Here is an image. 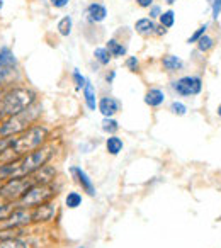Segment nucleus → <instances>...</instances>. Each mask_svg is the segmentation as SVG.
Returning <instances> with one entry per match:
<instances>
[{
  "label": "nucleus",
  "mask_w": 221,
  "mask_h": 248,
  "mask_svg": "<svg viewBox=\"0 0 221 248\" xmlns=\"http://www.w3.org/2000/svg\"><path fill=\"white\" fill-rule=\"evenodd\" d=\"M48 138H49L48 128H45L41 124H34V126L28 128L26 131L14 136L7 153H11L16 160V158H19V156H24V155H28V153L34 152V150L41 148Z\"/></svg>",
  "instance_id": "1"
},
{
  "label": "nucleus",
  "mask_w": 221,
  "mask_h": 248,
  "mask_svg": "<svg viewBox=\"0 0 221 248\" xmlns=\"http://www.w3.org/2000/svg\"><path fill=\"white\" fill-rule=\"evenodd\" d=\"M36 102V92L28 87H14L7 90L0 100V117L16 116Z\"/></svg>",
  "instance_id": "2"
},
{
  "label": "nucleus",
  "mask_w": 221,
  "mask_h": 248,
  "mask_svg": "<svg viewBox=\"0 0 221 248\" xmlns=\"http://www.w3.org/2000/svg\"><path fill=\"white\" fill-rule=\"evenodd\" d=\"M39 114H41V106L34 102L26 110L16 114V116H11L0 124V136H16L19 133L26 131L28 128H31V123H34Z\"/></svg>",
  "instance_id": "3"
},
{
  "label": "nucleus",
  "mask_w": 221,
  "mask_h": 248,
  "mask_svg": "<svg viewBox=\"0 0 221 248\" xmlns=\"http://www.w3.org/2000/svg\"><path fill=\"white\" fill-rule=\"evenodd\" d=\"M56 196V189L51 184H36V186L29 187L24 192V196L21 199L16 201V207H36L39 204H45L48 201H51Z\"/></svg>",
  "instance_id": "4"
},
{
  "label": "nucleus",
  "mask_w": 221,
  "mask_h": 248,
  "mask_svg": "<svg viewBox=\"0 0 221 248\" xmlns=\"http://www.w3.org/2000/svg\"><path fill=\"white\" fill-rule=\"evenodd\" d=\"M32 186H36V182L32 180L31 175L19 177V179H9L5 182H2V186H0V197L5 199L7 202H16Z\"/></svg>",
  "instance_id": "5"
},
{
  "label": "nucleus",
  "mask_w": 221,
  "mask_h": 248,
  "mask_svg": "<svg viewBox=\"0 0 221 248\" xmlns=\"http://www.w3.org/2000/svg\"><path fill=\"white\" fill-rule=\"evenodd\" d=\"M172 89L182 97H192L201 93V90H203V80H201V77L196 75L180 77L179 80L172 82Z\"/></svg>",
  "instance_id": "6"
},
{
  "label": "nucleus",
  "mask_w": 221,
  "mask_h": 248,
  "mask_svg": "<svg viewBox=\"0 0 221 248\" xmlns=\"http://www.w3.org/2000/svg\"><path fill=\"white\" fill-rule=\"evenodd\" d=\"M17 72V62L9 48L0 49V85L14 78Z\"/></svg>",
  "instance_id": "7"
},
{
  "label": "nucleus",
  "mask_w": 221,
  "mask_h": 248,
  "mask_svg": "<svg viewBox=\"0 0 221 248\" xmlns=\"http://www.w3.org/2000/svg\"><path fill=\"white\" fill-rule=\"evenodd\" d=\"M28 224H32V213L28 207H14L7 219L2 223L0 228H26Z\"/></svg>",
  "instance_id": "8"
},
{
  "label": "nucleus",
  "mask_w": 221,
  "mask_h": 248,
  "mask_svg": "<svg viewBox=\"0 0 221 248\" xmlns=\"http://www.w3.org/2000/svg\"><path fill=\"white\" fill-rule=\"evenodd\" d=\"M31 213H32V223H48V221H51L55 217L56 206L51 201H48L45 204L31 207Z\"/></svg>",
  "instance_id": "9"
},
{
  "label": "nucleus",
  "mask_w": 221,
  "mask_h": 248,
  "mask_svg": "<svg viewBox=\"0 0 221 248\" xmlns=\"http://www.w3.org/2000/svg\"><path fill=\"white\" fill-rule=\"evenodd\" d=\"M70 172H72V175L75 177L77 182L82 186V190L83 192H87L89 196H95V186H94V182L90 180V177L87 175L85 170H82L80 167H72L70 169Z\"/></svg>",
  "instance_id": "10"
},
{
  "label": "nucleus",
  "mask_w": 221,
  "mask_h": 248,
  "mask_svg": "<svg viewBox=\"0 0 221 248\" xmlns=\"http://www.w3.org/2000/svg\"><path fill=\"white\" fill-rule=\"evenodd\" d=\"M97 107H99L100 114H102L104 117H112L114 114L119 112L121 104H119V100L114 99V97H102V99L99 100V104H97Z\"/></svg>",
  "instance_id": "11"
},
{
  "label": "nucleus",
  "mask_w": 221,
  "mask_h": 248,
  "mask_svg": "<svg viewBox=\"0 0 221 248\" xmlns=\"http://www.w3.org/2000/svg\"><path fill=\"white\" fill-rule=\"evenodd\" d=\"M32 180L36 184H51V180L56 177V170L51 165H45L38 170V172L32 173Z\"/></svg>",
  "instance_id": "12"
},
{
  "label": "nucleus",
  "mask_w": 221,
  "mask_h": 248,
  "mask_svg": "<svg viewBox=\"0 0 221 248\" xmlns=\"http://www.w3.org/2000/svg\"><path fill=\"white\" fill-rule=\"evenodd\" d=\"M85 16L90 22H102L107 17V9L102 4H90L85 11Z\"/></svg>",
  "instance_id": "13"
},
{
  "label": "nucleus",
  "mask_w": 221,
  "mask_h": 248,
  "mask_svg": "<svg viewBox=\"0 0 221 248\" xmlns=\"http://www.w3.org/2000/svg\"><path fill=\"white\" fill-rule=\"evenodd\" d=\"M165 102V93L160 89H150L145 95V104L150 107H158Z\"/></svg>",
  "instance_id": "14"
},
{
  "label": "nucleus",
  "mask_w": 221,
  "mask_h": 248,
  "mask_svg": "<svg viewBox=\"0 0 221 248\" xmlns=\"http://www.w3.org/2000/svg\"><path fill=\"white\" fill-rule=\"evenodd\" d=\"M155 22H153V19L150 17H143L140 19V21H136L135 24V29L138 34L142 36H150V34H155Z\"/></svg>",
  "instance_id": "15"
},
{
  "label": "nucleus",
  "mask_w": 221,
  "mask_h": 248,
  "mask_svg": "<svg viewBox=\"0 0 221 248\" xmlns=\"http://www.w3.org/2000/svg\"><path fill=\"white\" fill-rule=\"evenodd\" d=\"M0 248H36L34 243L31 240H26V238H12V240L0 241Z\"/></svg>",
  "instance_id": "16"
},
{
  "label": "nucleus",
  "mask_w": 221,
  "mask_h": 248,
  "mask_svg": "<svg viewBox=\"0 0 221 248\" xmlns=\"http://www.w3.org/2000/svg\"><path fill=\"white\" fill-rule=\"evenodd\" d=\"M123 146H125L123 140H121V138H118V136H114V135H110L109 138H107V141H106V150H107V153H109V155H112V156L119 155V153L123 152Z\"/></svg>",
  "instance_id": "17"
},
{
  "label": "nucleus",
  "mask_w": 221,
  "mask_h": 248,
  "mask_svg": "<svg viewBox=\"0 0 221 248\" xmlns=\"http://www.w3.org/2000/svg\"><path fill=\"white\" fill-rule=\"evenodd\" d=\"M83 99H85V104L90 110H95L97 107V100H95V89H94L92 83L87 80L85 87H83Z\"/></svg>",
  "instance_id": "18"
},
{
  "label": "nucleus",
  "mask_w": 221,
  "mask_h": 248,
  "mask_svg": "<svg viewBox=\"0 0 221 248\" xmlns=\"http://www.w3.org/2000/svg\"><path fill=\"white\" fill-rule=\"evenodd\" d=\"M162 65L165 70L169 72H175V70H180L184 66V62L179 58V56H174V55H167L162 58Z\"/></svg>",
  "instance_id": "19"
},
{
  "label": "nucleus",
  "mask_w": 221,
  "mask_h": 248,
  "mask_svg": "<svg viewBox=\"0 0 221 248\" xmlns=\"http://www.w3.org/2000/svg\"><path fill=\"white\" fill-rule=\"evenodd\" d=\"M24 234V228H0V241L12 240Z\"/></svg>",
  "instance_id": "20"
},
{
  "label": "nucleus",
  "mask_w": 221,
  "mask_h": 248,
  "mask_svg": "<svg viewBox=\"0 0 221 248\" xmlns=\"http://www.w3.org/2000/svg\"><path fill=\"white\" fill-rule=\"evenodd\" d=\"M106 48H107V51L110 53V56H116V58L126 55V46H123L121 43H118L116 39H109Z\"/></svg>",
  "instance_id": "21"
},
{
  "label": "nucleus",
  "mask_w": 221,
  "mask_h": 248,
  "mask_svg": "<svg viewBox=\"0 0 221 248\" xmlns=\"http://www.w3.org/2000/svg\"><path fill=\"white\" fill-rule=\"evenodd\" d=\"M119 129V123L112 117H104L102 121V131L107 133V135H114Z\"/></svg>",
  "instance_id": "22"
},
{
  "label": "nucleus",
  "mask_w": 221,
  "mask_h": 248,
  "mask_svg": "<svg viewBox=\"0 0 221 248\" xmlns=\"http://www.w3.org/2000/svg\"><path fill=\"white\" fill-rule=\"evenodd\" d=\"M94 58H95L100 65H109L110 53L107 51V48H95V51H94Z\"/></svg>",
  "instance_id": "23"
},
{
  "label": "nucleus",
  "mask_w": 221,
  "mask_h": 248,
  "mask_svg": "<svg viewBox=\"0 0 221 248\" xmlns=\"http://www.w3.org/2000/svg\"><path fill=\"white\" fill-rule=\"evenodd\" d=\"M65 204L68 209H77V207L82 204V196H80L79 192H68V196H66V199H65Z\"/></svg>",
  "instance_id": "24"
},
{
  "label": "nucleus",
  "mask_w": 221,
  "mask_h": 248,
  "mask_svg": "<svg viewBox=\"0 0 221 248\" xmlns=\"http://www.w3.org/2000/svg\"><path fill=\"white\" fill-rule=\"evenodd\" d=\"M72 17L70 16H66V17H63L62 21L58 22V32L62 36H68L70 32H72Z\"/></svg>",
  "instance_id": "25"
},
{
  "label": "nucleus",
  "mask_w": 221,
  "mask_h": 248,
  "mask_svg": "<svg viewBox=\"0 0 221 248\" xmlns=\"http://www.w3.org/2000/svg\"><path fill=\"white\" fill-rule=\"evenodd\" d=\"M174 22H175V12L174 11H165L162 12V16H160V24L163 26V28H172Z\"/></svg>",
  "instance_id": "26"
},
{
  "label": "nucleus",
  "mask_w": 221,
  "mask_h": 248,
  "mask_svg": "<svg viewBox=\"0 0 221 248\" xmlns=\"http://www.w3.org/2000/svg\"><path fill=\"white\" fill-rule=\"evenodd\" d=\"M214 46V39L211 38V36H206L204 34L203 38L197 41V48H199V51H203V53H206V51H209L211 48Z\"/></svg>",
  "instance_id": "27"
},
{
  "label": "nucleus",
  "mask_w": 221,
  "mask_h": 248,
  "mask_svg": "<svg viewBox=\"0 0 221 248\" xmlns=\"http://www.w3.org/2000/svg\"><path fill=\"white\" fill-rule=\"evenodd\" d=\"M16 204L14 202H5V204H0V223H4L5 219L9 217V214L14 211Z\"/></svg>",
  "instance_id": "28"
},
{
  "label": "nucleus",
  "mask_w": 221,
  "mask_h": 248,
  "mask_svg": "<svg viewBox=\"0 0 221 248\" xmlns=\"http://www.w3.org/2000/svg\"><path fill=\"white\" fill-rule=\"evenodd\" d=\"M170 112L175 114V116H186L187 107L184 106L182 102H177V100H174V102L170 104Z\"/></svg>",
  "instance_id": "29"
},
{
  "label": "nucleus",
  "mask_w": 221,
  "mask_h": 248,
  "mask_svg": "<svg viewBox=\"0 0 221 248\" xmlns=\"http://www.w3.org/2000/svg\"><path fill=\"white\" fill-rule=\"evenodd\" d=\"M12 140H14V136H0V156H4L9 152Z\"/></svg>",
  "instance_id": "30"
},
{
  "label": "nucleus",
  "mask_w": 221,
  "mask_h": 248,
  "mask_svg": "<svg viewBox=\"0 0 221 248\" xmlns=\"http://www.w3.org/2000/svg\"><path fill=\"white\" fill-rule=\"evenodd\" d=\"M206 29H207V24H204V26H201L199 29H196V31L192 32V36L187 39V43H189V45H192V43H197L204 34H206Z\"/></svg>",
  "instance_id": "31"
},
{
  "label": "nucleus",
  "mask_w": 221,
  "mask_h": 248,
  "mask_svg": "<svg viewBox=\"0 0 221 248\" xmlns=\"http://www.w3.org/2000/svg\"><path fill=\"white\" fill-rule=\"evenodd\" d=\"M73 80H75V87L79 90L82 89V87H85V83H87V78L83 75H80L79 70H75V72H73Z\"/></svg>",
  "instance_id": "32"
},
{
  "label": "nucleus",
  "mask_w": 221,
  "mask_h": 248,
  "mask_svg": "<svg viewBox=\"0 0 221 248\" xmlns=\"http://www.w3.org/2000/svg\"><path fill=\"white\" fill-rule=\"evenodd\" d=\"M126 66H128L131 72H138V68H140L138 58H136V56H129V58L126 60Z\"/></svg>",
  "instance_id": "33"
},
{
  "label": "nucleus",
  "mask_w": 221,
  "mask_h": 248,
  "mask_svg": "<svg viewBox=\"0 0 221 248\" xmlns=\"http://www.w3.org/2000/svg\"><path fill=\"white\" fill-rule=\"evenodd\" d=\"M211 9H213V19L216 21L221 16V0H213L211 2Z\"/></svg>",
  "instance_id": "34"
},
{
  "label": "nucleus",
  "mask_w": 221,
  "mask_h": 248,
  "mask_svg": "<svg viewBox=\"0 0 221 248\" xmlns=\"http://www.w3.org/2000/svg\"><path fill=\"white\" fill-rule=\"evenodd\" d=\"M49 2H51L53 7H56V9H63L66 4H68L70 0H49Z\"/></svg>",
  "instance_id": "35"
},
{
  "label": "nucleus",
  "mask_w": 221,
  "mask_h": 248,
  "mask_svg": "<svg viewBox=\"0 0 221 248\" xmlns=\"http://www.w3.org/2000/svg\"><path fill=\"white\" fill-rule=\"evenodd\" d=\"M160 16H162V11H160V7H157V5H153V7L150 9V19L160 17Z\"/></svg>",
  "instance_id": "36"
},
{
  "label": "nucleus",
  "mask_w": 221,
  "mask_h": 248,
  "mask_svg": "<svg viewBox=\"0 0 221 248\" xmlns=\"http://www.w3.org/2000/svg\"><path fill=\"white\" fill-rule=\"evenodd\" d=\"M136 4H138L140 7H143V9H148V7H152V5H153V0H136Z\"/></svg>",
  "instance_id": "37"
},
{
  "label": "nucleus",
  "mask_w": 221,
  "mask_h": 248,
  "mask_svg": "<svg viewBox=\"0 0 221 248\" xmlns=\"http://www.w3.org/2000/svg\"><path fill=\"white\" fill-rule=\"evenodd\" d=\"M155 34H158V36L167 34V28H163L162 24H160V26H157V28H155Z\"/></svg>",
  "instance_id": "38"
},
{
  "label": "nucleus",
  "mask_w": 221,
  "mask_h": 248,
  "mask_svg": "<svg viewBox=\"0 0 221 248\" xmlns=\"http://www.w3.org/2000/svg\"><path fill=\"white\" fill-rule=\"evenodd\" d=\"M114 77H116V72H114V70H112V72H110V73H107V77H106V80H107V82H112V80H114Z\"/></svg>",
  "instance_id": "39"
},
{
  "label": "nucleus",
  "mask_w": 221,
  "mask_h": 248,
  "mask_svg": "<svg viewBox=\"0 0 221 248\" xmlns=\"http://www.w3.org/2000/svg\"><path fill=\"white\" fill-rule=\"evenodd\" d=\"M165 2H167V4H175L177 0H165Z\"/></svg>",
  "instance_id": "40"
},
{
  "label": "nucleus",
  "mask_w": 221,
  "mask_h": 248,
  "mask_svg": "<svg viewBox=\"0 0 221 248\" xmlns=\"http://www.w3.org/2000/svg\"><path fill=\"white\" fill-rule=\"evenodd\" d=\"M218 116L221 117V104H220V106H218Z\"/></svg>",
  "instance_id": "41"
},
{
  "label": "nucleus",
  "mask_w": 221,
  "mask_h": 248,
  "mask_svg": "<svg viewBox=\"0 0 221 248\" xmlns=\"http://www.w3.org/2000/svg\"><path fill=\"white\" fill-rule=\"evenodd\" d=\"M4 7V0H0V9Z\"/></svg>",
  "instance_id": "42"
},
{
  "label": "nucleus",
  "mask_w": 221,
  "mask_h": 248,
  "mask_svg": "<svg viewBox=\"0 0 221 248\" xmlns=\"http://www.w3.org/2000/svg\"><path fill=\"white\" fill-rule=\"evenodd\" d=\"M0 186H2V182H0Z\"/></svg>",
  "instance_id": "43"
},
{
  "label": "nucleus",
  "mask_w": 221,
  "mask_h": 248,
  "mask_svg": "<svg viewBox=\"0 0 221 248\" xmlns=\"http://www.w3.org/2000/svg\"><path fill=\"white\" fill-rule=\"evenodd\" d=\"M80 248H83V247H80Z\"/></svg>",
  "instance_id": "44"
},
{
  "label": "nucleus",
  "mask_w": 221,
  "mask_h": 248,
  "mask_svg": "<svg viewBox=\"0 0 221 248\" xmlns=\"http://www.w3.org/2000/svg\"><path fill=\"white\" fill-rule=\"evenodd\" d=\"M0 124H2V123H0Z\"/></svg>",
  "instance_id": "45"
}]
</instances>
